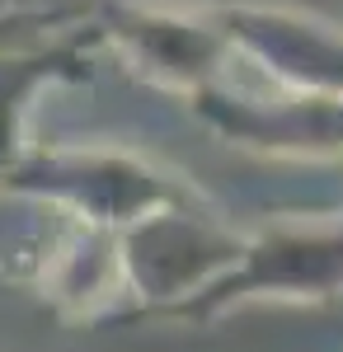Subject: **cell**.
<instances>
[{
    "label": "cell",
    "instance_id": "obj_1",
    "mask_svg": "<svg viewBox=\"0 0 343 352\" xmlns=\"http://www.w3.org/2000/svg\"><path fill=\"white\" fill-rule=\"evenodd\" d=\"M343 287V221L320 230H278L254 244H240L231 272L211 277L202 292L179 305L146 310L151 320H207L240 296H334Z\"/></svg>",
    "mask_w": 343,
    "mask_h": 352
},
{
    "label": "cell",
    "instance_id": "obj_2",
    "mask_svg": "<svg viewBox=\"0 0 343 352\" xmlns=\"http://www.w3.org/2000/svg\"><path fill=\"white\" fill-rule=\"evenodd\" d=\"M226 47L259 61L278 85L301 99L343 104V28L301 14V10H264V5H226L207 14Z\"/></svg>",
    "mask_w": 343,
    "mask_h": 352
},
{
    "label": "cell",
    "instance_id": "obj_3",
    "mask_svg": "<svg viewBox=\"0 0 343 352\" xmlns=\"http://www.w3.org/2000/svg\"><path fill=\"white\" fill-rule=\"evenodd\" d=\"M94 38L118 43V52L127 56V66L141 80L184 89V94L207 89L216 76V61L231 52L211 19L136 5V0H104Z\"/></svg>",
    "mask_w": 343,
    "mask_h": 352
},
{
    "label": "cell",
    "instance_id": "obj_4",
    "mask_svg": "<svg viewBox=\"0 0 343 352\" xmlns=\"http://www.w3.org/2000/svg\"><path fill=\"white\" fill-rule=\"evenodd\" d=\"M193 109L221 136H231L249 151H264V155L320 160V155L343 151V104H334V99L291 94L282 104H259V99L221 94L216 85H207V89L193 94Z\"/></svg>",
    "mask_w": 343,
    "mask_h": 352
},
{
    "label": "cell",
    "instance_id": "obj_5",
    "mask_svg": "<svg viewBox=\"0 0 343 352\" xmlns=\"http://www.w3.org/2000/svg\"><path fill=\"white\" fill-rule=\"evenodd\" d=\"M66 66H80V56L71 47H52V52H38V56H10V61H0V188H5V179L14 174V160H19L14 141H19V122H24V99L43 80L71 76Z\"/></svg>",
    "mask_w": 343,
    "mask_h": 352
}]
</instances>
